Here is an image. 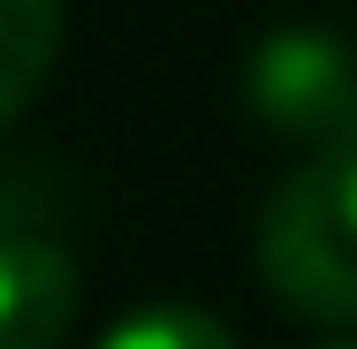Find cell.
Masks as SVG:
<instances>
[{
    "label": "cell",
    "mask_w": 357,
    "mask_h": 349,
    "mask_svg": "<svg viewBox=\"0 0 357 349\" xmlns=\"http://www.w3.org/2000/svg\"><path fill=\"white\" fill-rule=\"evenodd\" d=\"M259 274L282 311L319 327H357V144L319 152L266 198Z\"/></svg>",
    "instance_id": "6da1fadb"
},
{
    "label": "cell",
    "mask_w": 357,
    "mask_h": 349,
    "mask_svg": "<svg viewBox=\"0 0 357 349\" xmlns=\"http://www.w3.org/2000/svg\"><path fill=\"white\" fill-rule=\"evenodd\" d=\"M243 107L274 137H296L312 152L357 144V46L319 23H282L243 54Z\"/></svg>",
    "instance_id": "7a4b0ae2"
},
{
    "label": "cell",
    "mask_w": 357,
    "mask_h": 349,
    "mask_svg": "<svg viewBox=\"0 0 357 349\" xmlns=\"http://www.w3.org/2000/svg\"><path fill=\"white\" fill-rule=\"evenodd\" d=\"M84 304L76 258L54 235H0V349H61Z\"/></svg>",
    "instance_id": "3957f363"
},
{
    "label": "cell",
    "mask_w": 357,
    "mask_h": 349,
    "mask_svg": "<svg viewBox=\"0 0 357 349\" xmlns=\"http://www.w3.org/2000/svg\"><path fill=\"white\" fill-rule=\"evenodd\" d=\"M61 54V0H0V130L46 91Z\"/></svg>",
    "instance_id": "277c9868"
},
{
    "label": "cell",
    "mask_w": 357,
    "mask_h": 349,
    "mask_svg": "<svg viewBox=\"0 0 357 349\" xmlns=\"http://www.w3.org/2000/svg\"><path fill=\"white\" fill-rule=\"evenodd\" d=\"M99 349H236V334L198 304H144L130 319H114Z\"/></svg>",
    "instance_id": "5b68a950"
},
{
    "label": "cell",
    "mask_w": 357,
    "mask_h": 349,
    "mask_svg": "<svg viewBox=\"0 0 357 349\" xmlns=\"http://www.w3.org/2000/svg\"><path fill=\"white\" fill-rule=\"evenodd\" d=\"M327 349H357V342H327Z\"/></svg>",
    "instance_id": "8992f818"
}]
</instances>
